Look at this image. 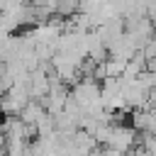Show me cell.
Returning <instances> with one entry per match:
<instances>
[{
	"mask_svg": "<svg viewBox=\"0 0 156 156\" xmlns=\"http://www.w3.org/2000/svg\"><path fill=\"white\" fill-rule=\"evenodd\" d=\"M49 112H46V107H44V102L41 100H32L24 110H22V115H20V119L24 122V124H29V127H37L44 117H46Z\"/></svg>",
	"mask_w": 156,
	"mask_h": 156,
	"instance_id": "7a4b0ae2",
	"label": "cell"
},
{
	"mask_svg": "<svg viewBox=\"0 0 156 156\" xmlns=\"http://www.w3.org/2000/svg\"><path fill=\"white\" fill-rule=\"evenodd\" d=\"M107 146L127 156V154L134 149V127L115 124V127H112V134H110V141H107Z\"/></svg>",
	"mask_w": 156,
	"mask_h": 156,
	"instance_id": "6da1fadb",
	"label": "cell"
}]
</instances>
